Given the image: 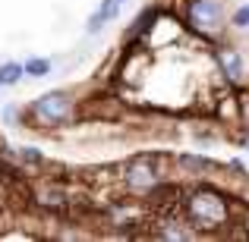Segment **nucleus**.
<instances>
[{"mask_svg":"<svg viewBox=\"0 0 249 242\" xmlns=\"http://www.w3.org/2000/svg\"><path fill=\"white\" fill-rule=\"evenodd\" d=\"M180 167L199 170V173H202V170H212V161H208V158H199V154H196V158H193V154H180Z\"/></svg>","mask_w":249,"mask_h":242,"instance_id":"6e6552de","label":"nucleus"},{"mask_svg":"<svg viewBox=\"0 0 249 242\" xmlns=\"http://www.w3.org/2000/svg\"><path fill=\"white\" fill-rule=\"evenodd\" d=\"M16 158H19V161H25V163H44V158L35 151V148H19Z\"/></svg>","mask_w":249,"mask_h":242,"instance_id":"9b49d317","label":"nucleus"},{"mask_svg":"<svg viewBox=\"0 0 249 242\" xmlns=\"http://www.w3.org/2000/svg\"><path fill=\"white\" fill-rule=\"evenodd\" d=\"M120 3H126V0H120Z\"/></svg>","mask_w":249,"mask_h":242,"instance_id":"f8f14e48","label":"nucleus"},{"mask_svg":"<svg viewBox=\"0 0 249 242\" xmlns=\"http://www.w3.org/2000/svg\"><path fill=\"white\" fill-rule=\"evenodd\" d=\"M22 76H25V69H22V63H19V60L0 63V88H13V85H19Z\"/></svg>","mask_w":249,"mask_h":242,"instance_id":"423d86ee","label":"nucleus"},{"mask_svg":"<svg viewBox=\"0 0 249 242\" xmlns=\"http://www.w3.org/2000/svg\"><path fill=\"white\" fill-rule=\"evenodd\" d=\"M126 186L133 189V192H139V195L152 192V189L158 186L155 167H152V163H148L145 158H142V161H136V163H129V170H126Z\"/></svg>","mask_w":249,"mask_h":242,"instance_id":"20e7f679","label":"nucleus"},{"mask_svg":"<svg viewBox=\"0 0 249 242\" xmlns=\"http://www.w3.org/2000/svg\"><path fill=\"white\" fill-rule=\"evenodd\" d=\"M189 217L196 220L199 226H218V224H224V201L218 198L214 192H199V195H193L189 198Z\"/></svg>","mask_w":249,"mask_h":242,"instance_id":"7ed1b4c3","label":"nucleus"},{"mask_svg":"<svg viewBox=\"0 0 249 242\" xmlns=\"http://www.w3.org/2000/svg\"><path fill=\"white\" fill-rule=\"evenodd\" d=\"M32 113L38 116L41 123H51V126H60V123L70 120V113H73V97H70V91H44L41 97H35V104H32Z\"/></svg>","mask_w":249,"mask_h":242,"instance_id":"f03ea898","label":"nucleus"},{"mask_svg":"<svg viewBox=\"0 0 249 242\" xmlns=\"http://www.w3.org/2000/svg\"><path fill=\"white\" fill-rule=\"evenodd\" d=\"M104 22H107V19H104V13L95 10V13L89 16V22H85V32H89V35H98V32L104 29Z\"/></svg>","mask_w":249,"mask_h":242,"instance_id":"9d476101","label":"nucleus"},{"mask_svg":"<svg viewBox=\"0 0 249 242\" xmlns=\"http://www.w3.org/2000/svg\"><path fill=\"white\" fill-rule=\"evenodd\" d=\"M231 25H233L237 32H246V29H249V3L237 6V10L231 13Z\"/></svg>","mask_w":249,"mask_h":242,"instance_id":"1a4fd4ad","label":"nucleus"},{"mask_svg":"<svg viewBox=\"0 0 249 242\" xmlns=\"http://www.w3.org/2000/svg\"><path fill=\"white\" fill-rule=\"evenodd\" d=\"M186 22L193 25L199 35L212 38L224 29V6L218 0H189L186 6Z\"/></svg>","mask_w":249,"mask_h":242,"instance_id":"f257e3e1","label":"nucleus"},{"mask_svg":"<svg viewBox=\"0 0 249 242\" xmlns=\"http://www.w3.org/2000/svg\"><path fill=\"white\" fill-rule=\"evenodd\" d=\"M218 63H221V76H227V82H240L246 73V60L237 48H221L218 50Z\"/></svg>","mask_w":249,"mask_h":242,"instance_id":"39448f33","label":"nucleus"},{"mask_svg":"<svg viewBox=\"0 0 249 242\" xmlns=\"http://www.w3.org/2000/svg\"><path fill=\"white\" fill-rule=\"evenodd\" d=\"M25 76L29 79H44V76H51V69H54V63L48 60V57H29V60L22 63Z\"/></svg>","mask_w":249,"mask_h":242,"instance_id":"0eeeda50","label":"nucleus"}]
</instances>
